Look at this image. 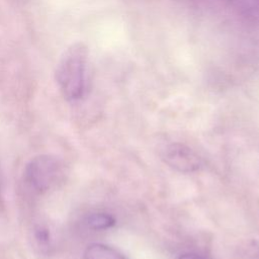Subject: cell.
Instances as JSON below:
<instances>
[{"mask_svg":"<svg viewBox=\"0 0 259 259\" xmlns=\"http://www.w3.org/2000/svg\"><path fill=\"white\" fill-rule=\"evenodd\" d=\"M87 63L88 49L83 42L72 44L62 54L56 68V81L67 100L76 101L83 96Z\"/></svg>","mask_w":259,"mask_h":259,"instance_id":"6da1fadb","label":"cell"},{"mask_svg":"<svg viewBox=\"0 0 259 259\" xmlns=\"http://www.w3.org/2000/svg\"><path fill=\"white\" fill-rule=\"evenodd\" d=\"M179 259H203V258L194 253H186V254L181 255L179 257Z\"/></svg>","mask_w":259,"mask_h":259,"instance_id":"52a82bcc","label":"cell"},{"mask_svg":"<svg viewBox=\"0 0 259 259\" xmlns=\"http://www.w3.org/2000/svg\"><path fill=\"white\" fill-rule=\"evenodd\" d=\"M84 259H125L114 248L100 244L93 243L87 246L84 251Z\"/></svg>","mask_w":259,"mask_h":259,"instance_id":"277c9868","label":"cell"},{"mask_svg":"<svg viewBox=\"0 0 259 259\" xmlns=\"http://www.w3.org/2000/svg\"><path fill=\"white\" fill-rule=\"evenodd\" d=\"M164 158L171 167L181 172L195 171L200 165L198 157L189 148L180 144L169 146L165 151Z\"/></svg>","mask_w":259,"mask_h":259,"instance_id":"3957f363","label":"cell"},{"mask_svg":"<svg viewBox=\"0 0 259 259\" xmlns=\"http://www.w3.org/2000/svg\"><path fill=\"white\" fill-rule=\"evenodd\" d=\"M62 174L60 161L51 155H38L32 158L24 168L25 182L37 192L48 191Z\"/></svg>","mask_w":259,"mask_h":259,"instance_id":"7a4b0ae2","label":"cell"},{"mask_svg":"<svg viewBox=\"0 0 259 259\" xmlns=\"http://www.w3.org/2000/svg\"><path fill=\"white\" fill-rule=\"evenodd\" d=\"M86 224L92 230H106L115 224V220L108 213L94 212L87 217Z\"/></svg>","mask_w":259,"mask_h":259,"instance_id":"5b68a950","label":"cell"},{"mask_svg":"<svg viewBox=\"0 0 259 259\" xmlns=\"http://www.w3.org/2000/svg\"><path fill=\"white\" fill-rule=\"evenodd\" d=\"M34 238L40 247L48 248L50 246L51 237H50V232L47 228L42 226H37L34 229Z\"/></svg>","mask_w":259,"mask_h":259,"instance_id":"8992f818","label":"cell"}]
</instances>
